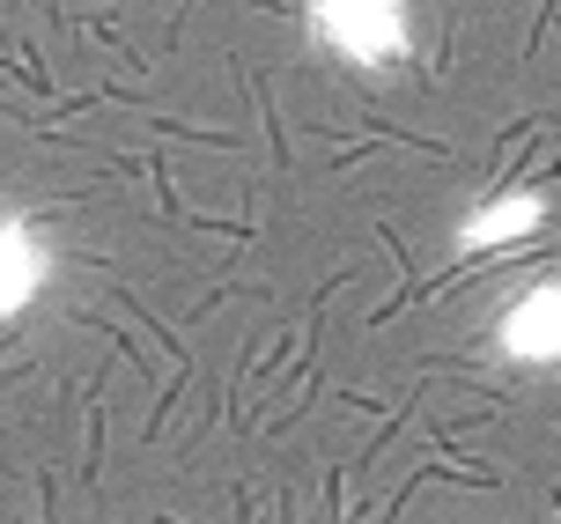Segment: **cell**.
<instances>
[{
  "mask_svg": "<svg viewBox=\"0 0 561 524\" xmlns=\"http://www.w3.org/2000/svg\"><path fill=\"white\" fill-rule=\"evenodd\" d=\"M539 221H547V200L539 193H495V200H480L473 215L458 221V244L473 251V259H488V251H510V244H525Z\"/></svg>",
  "mask_w": 561,
  "mask_h": 524,
  "instance_id": "2",
  "label": "cell"
},
{
  "mask_svg": "<svg viewBox=\"0 0 561 524\" xmlns=\"http://www.w3.org/2000/svg\"><path fill=\"white\" fill-rule=\"evenodd\" d=\"M37 281H45V251L30 244L23 221H0V318H15Z\"/></svg>",
  "mask_w": 561,
  "mask_h": 524,
  "instance_id": "4",
  "label": "cell"
},
{
  "mask_svg": "<svg viewBox=\"0 0 561 524\" xmlns=\"http://www.w3.org/2000/svg\"><path fill=\"white\" fill-rule=\"evenodd\" d=\"M503 348L517 362H561V281L517 296V310L503 318Z\"/></svg>",
  "mask_w": 561,
  "mask_h": 524,
  "instance_id": "3",
  "label": "cell"
},
{
  "mask_svg": "<svg viewBox=\"0 0 561 524\" xmlns=\"http://www.w3.org/2000/svg\"><path fill=\"white\" fill-rule=\"evenodd\" d=\"M310 37L347 67L407 59V0H310Z\"/></svg>",
  "mask_w": 561,
  "mask_h": 524,
  "instance_id": "1",
  "label": "cell"
}]
</instances>
